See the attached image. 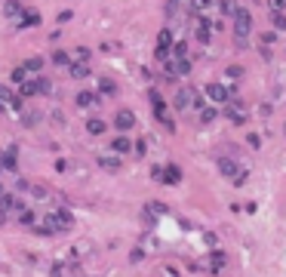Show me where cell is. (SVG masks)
<instances>
[{
    "instance_id": "1",
    "label": "cell",
    "mask_w": 286,
    "mask_h": 277,
    "mask_svg": "<svg viewBox=\"0 0 286 277\" xmlns=\"http://www.w3.org/2000/svg\"><path fill=\"white\" fill-rule=\"evenodd\" d=\"M71 228H74V213H71L68 207H49L31 231L40 234V237H55V234L71 231Z\"/></svg>"
},
{
    "instance_id": "2",
    "label": "cell",
    "mask_w": 286,
    "mask_h": 277,
    "mask_svg": "<svg viewBox=\"0 0 286 277\" xmlns=\"http://www.w3.org/2000/svg\"><path fill=\"white\" fill-rule=\"evenodd\" d=\"M234 46L237 49H246L250 46V34H253V12L246 9V6H237V12H234Z\"/></svg>"
},
{
    "instance_id": "3",
    "label": "cell",
    "mask_w": 286,
    "mask_h": 277,
    "mask_svg": "<svg viewBox=\"0 0 286 277\" xmlns=\"http://www.w3.org/2000/svg\"><path fill=\"white\" fill-rule=\"evenodd\" d=\"M219 173H222L234 188H243L246 179H250V170L240 167V163L234 160V154H219Z\"/></svg>"
},
{
    "instance_id": "4",
    "label": "cell",
    "mask_w": 286,
    "mask_h": 277,
    "mask_svg": "<svg viewBox=\"0 0 286 277\" xmlns=\"http://www.w3.org/2000/svg\"><path fill=\"white\" fill-rule=\"evenodd\" d=\"M219 117H225V120H231L234 126H246V120H250V108H246V99H240V96H231L222 108H219Z\"/></svg>"
},
{
    "instance_id": "5",
    "label": "cell",
    "mask_w": 286,
    "mask_h": 277,
    "mask_svg": "<svg viewBox=\"0 0 286 277\" xmlns=\"http://www.w3.org/2000/svg\"><path fill=\"white\" fill-rule=\"evenodd\" d=\"M203 96H206V102H209V105L222 108L231 96H237V89H234V86H228V83H222V80H213V83H206V86H203Z\"/></svg>"
},
{
    "instance_id": "6",
    "label": "cell",
    "mask_w": 286,
    "mask_h": 277,
    "mask_svg": "<svg viewBox=\"0 0 286 277\" xmlns=\"http://www.w3.org/2000/svg\"><path fill=\"white\" fill-rule=\"evenodd\" d=\"M148 99H151V111H154L157 123H163L166 130L176 133V123H173V117H169V105H166V99H163L157 89H148Z\"/></svg>"
},
{
    "instance_id": "7",
    "label": "cell",
    "mask_w": 286,
    "mask_h": 277,
    "mask_svg": "<svg viewBox=\"0 0 286 277\" xmlns=\"http://www.w3.org/2000/svg\"><path fill=\"white\" fill-rule=\"evenodd\" d=\"M163 71H166L169 77H188V74H191V59H179V56H169V59L163 62Z\"/></svg>"
},
{
    "instance_id": "8",
    "label": "cell",
    "mask_w": 286,
    "mask_h": 277,
    "mask_svg": "<svg viewBox=\"0 0 286 277\" xmlns=\"http://www.w3.org/2000/svg\"><path fill=\"white\" fill-rule=\"evenodd\" d=\"M194 96H197V86H191V83H188V86H182V89L173 96V108H176V111H188V108H191V102H194Z\"/></svg>"
},
{
    "instance_id": "9",
    "label": "cell",
    "mask_w": 286,
    "mask_h": 277,
    "mask_svg": "<svg viewBox=\"0 0 286 277\" xmlns=\"http://www.w3.org/2000/svg\"><path fill=\"white\" fill-rule=\"evenodd\" d=\"M28 194H31L34 204H55V191H49L43 182H31L28 185Z\"/></svg>"
},
{
    "instance_id": "10",
    "label": "cell",
    "mask_w": 286,
    "mask_h": 277,
    "mask_svg": "<svg viewBox=\"0 0 286 277\" xmlns=\"http://www.w3.org/2000/svg\"><path fill=\"white\" fill-rule=\"evenodd\" d=\"M18 170V145H9L0 151V173H15Z\"/></svg>"
},
{
    "instance_id": "11",
    "label": "cell",
    "mask_w": 286,
    "mask_h": 277,
    "mask_svg": "<svg viewBox=\"0 0 286 277\" xmlns=\"http://www.w3.org/2000/svg\"><path fill=\"white\" fill-rule=\"evenodd\" d=\"M225 265H228V256H225L222 250H213V253L206 256V262H203V268H206L209 274H222Z\"/></svg>"
},
{
    "instance_id": "12",
    "label": "cell",
    "mask_w": 286,
    "mask_h": 277,
    "mask_svg": "<svg viewBox=\"0 0 286 277\" xmlns=\"http://www.w3.org/2000/svg\"><path fill=\"white\" fill-rule=\"evenodd\" d=\"M96 163H99V170H108V173H120L123 170V160L117 157V154H96Z\"/></svg>"
},
{
    "instance_id": "13",
    "label": "cell",
    "mask_w": 286,
    "mask_h": 277,
    "mask_svg": "<svg viewBox=\"0 0 286 277\" xmlns=\"http://www.w3.org/2000/svg\"><path fill=\"white\" fill-rule=\"evenodd\" d=\"M114 126H117L120 133H129V130L136 126V114H132L129 108H120V111L114 114Z\"/></svg>"
},
{
    "instance_id": "14",
    "label": "cell",
    "mask_w": 286,
    "mask_h": 277,
    "mask_svg": "<svg viewBox=\"0 0 286 277\" xmlns=\"http://www.w3.org/2000/svg\"><path fill=\"white\" fill-rule=\"evenodd\" d=\"M160 182H163V185H179V182H182V167H179V163L160 167Z\"/></svg>"
},
{
    "instance_id": "15",
    "label": "cell",
    "mask_w": 286,
    "mask_h": 277,
    "mask_svg": "<svg viewBox=\"0 0 286 277\" xmlns=\"http://www.w3.org/2000/svg\"><path fill=\"white\" fill-rule=\"evenodd\" d=\"M12 200H15V194H9V191L0 185V225L9 222V216H12Z\"/></svg>"
},
{
    "instance_id": "16",
    "label": "cell",
    "mask_w": 286,
    "mask_h": 277,
    "mask_svg": "<svg viewBox=\"0 0 286 277\" xmlns=\"http://www.w3.org/2000/svg\"><path fill=\"white\" fill-rule=\"evenodd\" d=\"M37 25H40V9L25 6L22 15H18V28H37Z\"/></svg>"
},
{
    "instance_id": "17",
    "label": "cell",
    "mask_w": 286,
    "mask_h": 277,
    "mask_svg": "<svg viewBox=\"0 0 286 277\" xmlns=\"http://www.w3.org/2000/svg\"><path fill=\"white\" fill-rule=\"evenodd\" d=\"M108 151H111V154H117V157H120V154H129V151H132V142L126 139V133H120L117 139H111V142H108Z\"/></svg>"
},
{
    "instance_id": "18",
    "label": "cell",
    "mask_w": 286,
    "mask_h": 277,
    "mask_svg": "<svg viewBox=\"0 0 286 277\" xmlns=\"http://www.w3.org/2000/svg\"><path fill=\"white\" fill-rule=\"evenodd\" d=\"M102 99H99V93H92V89H83V93H77L74 96V105L77 108H96Z\"/></svg>"
},
{
    "instance_id": "19",
    "label": "cell",
    "mask_w": 286,
    "mask_h": 277,
    "mask_svg": "<svg viewBox=\"0 0 286 277\" xmlns=\"http://www.w3.org/2000/svg\"><path fill=\"white\" fill-rule=\"evenodd\" d=\"M213 3H216V0H188V15H191V19L206 15V12L213 9Z\"/></svg>"
},
{
    "instance_id": "20",
    "label": "cell",
    "mask_w": 286,
    "mask_h": 277,
    "mask_svg": "<svg viewBox=\"0 0 286 277\" xmlns=\"http://www.w3.org/2000/svg\"><path fill=\"white\" fill-rule=\"evenodd\" d=\"M43 65H46V62H43V56H28V59L22 62V68H25V74H28V77H37V71H43Z\"/></svg>"
},
{
    "instance_id": "21",
    "label": "cell",
    "mask_w": 286,
    "mask_h": 277,
    "mask_svg": "<svg viewBox=\"0 0 286 277\" xmlns=\"http://www.w3.org/2000/svg\"><path fill=\"white\" fill-rule=\"evenodd\" d=\"M197 120H200V126L216 123V120H219V108H216V105H203V108L197 111Z\"/></svg>"
},
{
    "instance_id": "22",
    "label": "cell",
    "mask_w": 286,
    "mask_h": 277,
    "mask_svg": "<svg viewBox=\"0 0 286 277\" xmlns=\"http://www.w3.org/2000/svg\"><path fill=\"white\" fill-rule=\"evenodd\" d=\"M22 9H25V3H22V0H3V19H12V22H18Z\"/></svg>"
},
{
    "instance_id": "23",
    "label": "cell",
    "mask_w": 286,
    "mask_h": 277,
    "mask_svg": "<svg viewBox=\"0 0 286 277\" xmlns=\"http://www.w3.org/2000/svg\"><path fill=\"white\" fill-rule=\"evenodd\" d=\"M237 0H216V9H219V19H234V12H237Z\"/></svg>"
},
{
    "instance_id": "24",
    "label": "cell",
    "mask_w": 286,
    "mask_h": 277,
    "mask_svg": "<svg viewBox=\"0 0 286 277\" xmlns=\"http://www.w3.org/2000/svg\"><path fill=\"white\" fill-rule=\"evenodd\" d=\"M96 93H99V99H105V96H117V83H114L111 77H105V74H102V77H99V89H96Z\"/></svg>"
},
{
    "instance_id": "25",
    "label": "cell",
    "mask_w": 286,
    "mask_h": 277,
    "mask_svg": "<svg viewBox=\"0 0 286 277\" xmlns=\"http://www.w3.org/2000/svg\"><path fill=\"white\" fill-rule=\"evenodd\" d=\"M34 96H40V93H37V80H34V77H28L25 83H18V99H22V102H25V99H34Z\"/></svg>"
},
{
    "instance_id": "26",
    "label": "cell",
    "mask_w": 286,
    "mask_h": 277,
    "mask_svg": "<svg viewBox=\"0 0 286 277\" xmlns=\"http://www.w3.org/2000/svg\"><path fill=\"white\" fill-rule=\"evenodd\" d=\"M37 222H40L37 210H31V207H28V210H22V213H18V225H22V228H34Z\"/></svg>"
},
{
    "instance_id": "27",
    "label": "cell",
    "mask_w": 286,
    "mask_h": 277,
    "mask_svg": "<svg viewBox=\"0 0 286 277\" xmlns=\"http://www.w3.org/2000/svg\"><path fill=\"white\" fill-rule=\"evenodd\" d=\"M105 130H108V123H105L102 117H89V120H86V133H89V136H102Z\"/></svg>"
},
{
    "instance_id": "28",
    "label": "cell",
    "mask_w": 286,
    "mask_h": 277,
    "mask_svg": "<svg viewBox=\"0 0 286 277\" xmlns=\"http://www.w3.org/2000/svg\"><path fill=\"white\" fill-rule=\"evenodd\" d=\"M68 74H71L74 80H83V77H89V65H80V62H71V65H68Z\"/></svg>"
},
{
    "instance_id": "29",
    "label": "cell",
    "mask_w": 286,
    "mask_h": 277,
    "mask_svg": "<svg viewBox=\"0 0 286 277\" xmlns=\"http://www.w3.org/2000/svg\"><path fill=\"white\" fill-rule=\"evenodd\" d=\"M52 65H59V68H68V65H71V52H65V49H55V52H52Z\"/></svg>"
},
{
    "instance_id": "30",
    "label": "cell",
    "mask_w": 286,
    "mask_h": 277,
    "mask_svg": "<svg viewBox=\"0 0 286 277\" xmlns=\"http://www.w3.org/2000/svg\"><path fill=\"white\" fill-rule=\"evenodd\" d=\"M34 80H37V93H40V96H49V93H52V80H49V77L37 74Z\"/></svg>"
},
{
    "instance_id": "31",
    "label": "cell",
    "mask_w": 286,
    "mask_h": 277,
    "mask_svg": "<svg viewBox=\"0 0 286 277\" xmlns=\"http://www.w3.org/2000/svg\"><path fill=\"white\" fill-rule=\"evenodd\" d=\"M89 56H92V52H89V46H77V49H74V56H71V62L86 65V62H89Z\"/></svg>"
},
{
    "instance_id": "32",
    "label": "cell",
    "mask_w": 286,
    "mask_h": 277,
    "mask_svg": "<svg viewBox=\"0 0 286 277\" xmlns=\"http://www.w3.org/2000/svg\"><path fill=\"white\" fill-rule=\"evenodd\" d=\"M166 15L176 22V19L182 15V0H166Z\"/></svg>"
},
{
    "instance_id": "33",
    "label": "cell",
    "mask_w": 286,
    "mask_h": 277,
    "mask_svg": "<svg viewBox=\"0 0 286 277\" xmlns=\"http://www.w3.org/2000/svg\"><path fill=\"white\" fill-rule=\"evenodd\" d=\"M274 40H277V34H274V31H262V34H259V46H265V49H268V46H274Z\"/></svg>"
},
{
    "instance_id": "34",
    "label": "cell",
    "mask_w": 286,
    "mask_h": 277,
    "mask_svg": "<svg viewBox=\"0 0 286 277\" xmlns=\"http://www.w3.org/2000/svg\"><path fill=\"white\" fill-rule=\"evenodd\" d=\"M271 25L274 31H286V12H271Z\"/></svg>"
},
{
    "instance_id": "35",
    "label": "cell",
    "mask_w": 286,
    "mask_h": 277,
    "mask_svg": "<svg viewBox=\"0 0 286 277\" xmlns=\"http://www.w3.org/2000/svg\"><path fill=\"white\" fill-rule=\"evenodd\" d=\"M243 74H246V71H243L240 65H228V71H225V77H228V80H240Z\"/></svg>"
},
{
    "instance_id": "36",
    "label": "cell",
    "mask_w": 286,
    "mask_h": 277,
    "mask_svg": "<svg viewBox=\"0 0 286 277\" xmlns=\"http://www.w3.org/2000/svg\"><path fill=\"white\" fill-rule=\"evenodd\" d=\"M25 80H28L25 68H22V65H15V68H12V83H25Z\"/></svg>"
},
{
    "instance_id": "37",
    "label": "cell",
    "mask_w": 286,
    "mask_h": 277,
    "mask_svg": "<svg viewBox=\"0 0 286 277\" xmlns=\"http://www.w3.org/2000/svg\"><path fill=\"white\" fill-rule=\"evenodd\" d=\"M286 0H268V12H283Z\"/></svg>"
},
{
    "instance_id": "38",
    "label": "cell",
    "mask_w": 286,
    "mask_h": 277,
    "mask_svg": "<svg viewBox=\"0 0 286 277\" xmlns=\"http://www.w3.org/2000/svg\"><path fill=\"white\" fill-rule=\"evenodd\" d=\"M246 142H250V148H259L262 145V136L259 133H246Z\"/></svg>"
},
{
    "instance_id": "39",
    "label": "cell",
    "mask_w": 286,
    "mask_h": 277,
    "mask_svg": "<svg viewBox=\"0 0 286 277\" xmlns=\"http://www.w3.org/2000/svg\"><path fill=\"white\" fill-rule=\"evenodd\" d=\"M142 259H145V250H142V247H136V250L129 253V262H142Z\"/></svg>"
},
{
    "instance_id": "40",
    "label": "cell",
    "mask_w": 286,
    "mask_h": 277,
    "mask_svg": "<svg viewBox=\"0 0 286 277\" xmlns=\"http://www.w3.org/2000/svg\"><path fill=\"white\" fill-rule=\"evenodd\" d=\"M71 19H74V12H71V9H62V12H59V22H71Z\"/></svg>"
},
{
    "instance_id": "41",
    "label": "cell",
    "mask_w": 286,
    "mask_h": 277,
    "mask_svg": "<svg viewBox=\"0 0 286 277\" xmlns=\"http://www.w3.org/2000/svg\"><path fill=\"white\" fill-rule=\"evenodd\" d=\"M132 148H136V154H139V157H142V154H145V151H148V142H136V145H132Z\"/></svg>"
},
{
    "instance_id": "42",
    "label": "cell",
    "mask_w": 286,
    "mask_h": 277,
    "mask_svg": "<svg viewBox=\"0 0 286 277\" xmlns=\"http://www.w3.org/2000/svg\"><path fill=\"white\" fill-rule=\"evenodd\" d=\"M68 170V160H55V173H65Z\"/></svg>"
}]
</instances>
